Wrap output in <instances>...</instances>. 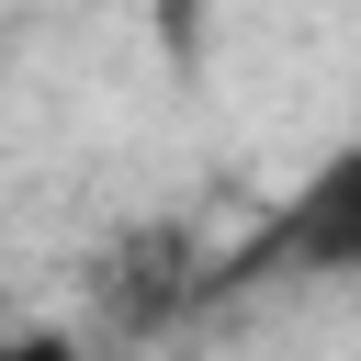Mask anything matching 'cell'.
<instances>
[{
	"label": "cell",
	"mask_w": 361,
	"mask_h": 361,
	"mask_svg": "<svg viewBox=\"0 0 361 361\" xmlns=\"http://www.w3.org/2000/svg\"><path fill=\"white\" fill-rule=\"evenodd\" d=\"M237 271H282V282H361V135L327 147V158L293 180V203L248 237Z\"/></svg>",
	"instance_id": "1"
}]
</instances>
